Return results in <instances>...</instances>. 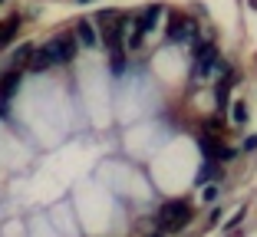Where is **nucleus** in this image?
<instances>
[{"label": "nucleus", "mask_w": 257, "mask_h": 237, "mask_svg": "<svg viewBox=\"0 0 257 237\" xmlns=\"http://www.w3.org/2000/svg\"><path fill=\"white\" fill-rule=\"evenodd\" d=\"M195 69H191V83L195 86H201V83H208V76H211V69H224V63H221V56H218V50H214L211 43H198L195 46Z\"/></svg>", "instance_id": "f257e3e1"}, {"label": "nucleus", "mask_w": 257, "mask_h": 237, "mask_svg": "<svg viewBox=\"0 0 257 237\" xmlns=\"http://www.w3.org/2000/svg\"><path fill=\"white\" fill-rule=\"evenodd\" d=\"M191 221V204L188 201H168L159 211V230L168 234V230H182V224Z\"/></svg>", "instance_id": "f03ea898"}, {"label": "nucleus", "mask_w": 257, "mask_h": 237, "mask_svg": "<svg viewBox=\"0 0 257 237\" xmlns=\"http://www.w3.org/2000/svg\"><path fill=\"white\" fill-rule=\"evenodd\" d=\"M195 37H198V23L191 17H182V14L168 17V40L172 43H191Z\"/></svg>", "instance_id": "7ed1b4c3"}, {"label": "nucleus", "mask_w": 257, "mask_h": 237, "mask_svg": "<svg viewBox=\"0 0 257 237\" xmlns=\"http://www.w3.org/2000/svg\"><path fill=\"white\" fill-rule=\"evenodd\" d=\"M50 46H53L56 63H69L76 53H79V40H76L73 33H60V37H53V40H50Z\"/></svg>", "instance_id": "20e7f679"}, {"label": "nucleus", "mask_w": 257, "mask_h": 237, "mask_svg": "<svg viewBox=\"0 0 257 237\" xmlns=\"http://www.w3.org/2000/svg\"><path fill=\"white\" fill-rule=\"evenodd\" d=\"M165 14V7L162 4H152V7H145L142 14L136 17V30L139 33H149V30H155V23H159V17Z\"/></svg>", "instance_id": "39448f33"}, {"label": "nucleus", "mask_w": 257, "mask_h": 237, "mask_svg": "<svg viewBox=\"0 0 257 237\" xmlns=\"http://www.w3.org/2000/svg\"><path fill=\"white\" fill-rule=\"evenodd\" d=\"M73 37L79 40V46H86V50L99 46V33H96V27H92V20H76V30H73Z\"/></svg>", "instance_id": "423d86ee"}, {"label": "nucleus", "mask_w": 257, "mask_h": 237, "mask_svg": "<svg viewBox=\"0 0 257 237\" xmlns=\"http://www.w3.org/2000/svg\"><path fill=\"white\" fill-rule=\"evenodd\" d=\"M237 83H241V79H237V73H234L231 66L221 69V83L214 86V96H218V106H221V109L227 106V92H231V86H237Z\"/></svg>", "instance_id": "0eeeda50"}, {"label": "nucleus", "mask_w": 257, "mask_h": 237, "mask_svg": "<svg viewBox=\"0 0 257 237\" xmlns=\"http://www.w3.org/2000/svg\"><path fill=\"white\" fill-rule=\"evenodd\" d=\"M125 17H119V20L112 23V27H109L106 30V43L112 46V53H122V37H125Z\"/></svg>", "instance_id": "6e6552de"}, {"label": "nucleus", "mask_w": 257, "mask_h": 237, "mask_svg": "<svg viewBox=\"0 0 257 237\" xmlns=\"http://www.w3.org/2000/svg\"><path fill=\"white\" fill-rule=\"evenodd\" d=\"M17 86H20V73H17V69H10V73L0 76V102H4V106H7V99L17 92Z\"/></svg>", "instance_id": "1a4fd4ad"}, {"label": "nucleus", "mask_w": 257, "mask_h": 237, "mask_svg": "<svg viewBox=\"0 0 257 237\" xmlns=\"http://www.w3.org/2000/svg\"><path fill=\"white\" fill-rule=\"evenodd\" d=\"M33 69H50V66H56V56H53V46L50 43H43L37 50V53H33V63H30Z\"/></svg>", "instance_id": "9d476101"}, {"label": "nucleus", "mask_w": 257, "mask_h": 237, "mask_svg": "<svg viewBox=\"0 0 257 237\" xmlns=\"http://www.w3.org/2000/svg\"><path fill=\"white\" fill-rule=\"evenodd\" d=\"M33 53H37V46L33 43H23L14 50V69H20L23 63H33Z\"/></svg>", "instance_id": "9b49d317"}, {"label": "nucleus", "mask_w": 257, "mask_h": 237, "mask_svg": "<svg viewBox=\"0 0 257 237\" xmlns=\"http://www.w3.org/2000/svg\"><path fill=\"white\" fill-rule=\"evenodd\" d=\"M17 30H20V17H10L7 23H0V46H7L17 37Z\"/></svg>", "instance_id": "f8f14e48"}, {"label": "nucleus", "mask_w": 257, "mask_h": 237, "mask_svg": "<svg viewBox=\"0 0 257 237\" xmlns=\"http://www.w3.org/2000/svg\"><path fill=\"white\" fill-rule=\"evenodd\" d=\"M231 119H234V125H247V106H244V102H234Z\"/></svg>", "instance_id": "ddd939ff"}, {"label": "nucleus", "mask_w": 257, "mask_h": 237, "mask_svg": "<svg viewBox=\"0 0 257 237\" xmlns=\"http://www.w3.org/2000/svg\"><path fill=\"white\" fill-rule=\"evenodd\" d=\"M231 158H237V148H227V145H218V152H214V161H231Z\"/></svg>", "instance_id": "4468645a"}, {"label": "nucleus", "mask_w": 257, "mask_h": 237, "mask_svg": "<svg viewBox=\"0 0 257 237\" xmlns=\"http://www.w3.org/2000/svg\"><path fill=\"white\" fill-rule=\"evenodd\" d=\"M96 20H99V23H115V20H119V14H115V10H99Z\"/></svg>", "instance_id": "2eb2a0df"}, {"label": "nucleus", "mask_w": 257, "mask_h": 237, "mask_svg": "<svg viewBox=\"0 0 257 237\" xmlns=\"http://www.w3.org/2000/svg\"><path fill=\"white\" fill-rule=\"evenodd\" d=\"M241 221H244V211H237V214H234V217H231V221L224 224V230H234V227H237V224H241Z\"/></svg>", "instance_id": "dca6fc26"}, {"label": "nucleus", "mask_w": 257, "mask_h": 237, "mask_svg": "<svg viewBox=\"0 0 257 237\" xmlns=\"http://www.w3.org/2000/svg\"><path fill=\"white\" fill-rule=\"evenodd\" d=\"M112 69H115V73H122V69H125V56H122V53L112 56Z\"/></svg>", "instance_id": "f3484780"}, {"label": "nucleus", "mask_w": 257, "mask_h": 237, "mask_svg": "<svg viewBox=\"0 0 257 237\" xmlns=\"http://www.w3.org/2000/svg\"><path fill=\"white\" fill-rule=\"evenodd\" d=\"M244 148H247V152H254V148H257V135H247V138H244Z\"/></svg>", "instance_id": "a211bd4d"}, {"label": "nucleus", "mask_w": 257, "mask_h": 237, "mask_svg": "<svg viewBox=\"0 0 257 237\" xmlns=\"http://www.w3.org/2000/svg\"><path fill=\"white\" fill-rule=\"evenodd\" d=\"M218 198V188H204V201H214Z\"/></svg>", "instance_id": "6ab92c4d"}, {"label": "nucleus", "mask_w": 257, "mask_h": 237, "mask_svg": "<svg viewBox=\"0 0 257 237\" xmlns=\"http://www.w3.org/2000/svg\"><path fill=\"white\" fill-rule=\"evenodd\" d=\"M149 237H165V234H162V230H155V234H149Z\"/></svg>", "instance_id": "aec40b11"}, {"label": "nucleus", "mask_w": 257, "mask_h": 237, "mask_svg": "<svg viewBox=\"0 0 257 237\" xmlns=\"http://www.w3.org/2000/svg\"><path fill=\"white\" fill-rule=\"evenodd\" d=\"M76 4H89V0H76Z\"/></svg>", "instance_id": "412c9836"}]
</instances>
